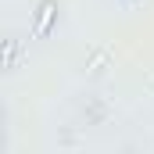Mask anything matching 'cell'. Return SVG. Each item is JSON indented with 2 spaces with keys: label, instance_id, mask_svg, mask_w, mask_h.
Instances as JSON below:
<instances>
[{
  "label": "cell",
  "instance_id": "6da1fadb",
  "mask_svg": "<svg viewBox=\"0 0 154 154\" xmlns=\"http://www.w3.org/2000/svg\"><path fill=\"white\" fill-rule=\"evenodd\" d=\"M57 0H39L36 11H32V36L36 39H47L50 36V29H54V22H57Z\"/></svg>",
  "mask_w": 154,
  "mask_h": 154
},
{
  "label": "cell",
  "instance_id": "7a4b0ae2",
  "mask_svg": "<svg viewBox=\"0 0 154 154\" xmlns=\"http://www.w3.org/2000/svg\"><path fill=\"white\" fill-rule=\"evenodd\" d=\"M14 57H18V39H7V43H4V68H7V72L14 68Z\"/></svg>",
  "mask_w": 154,
  "mask_h": 154
}]
</instances>
